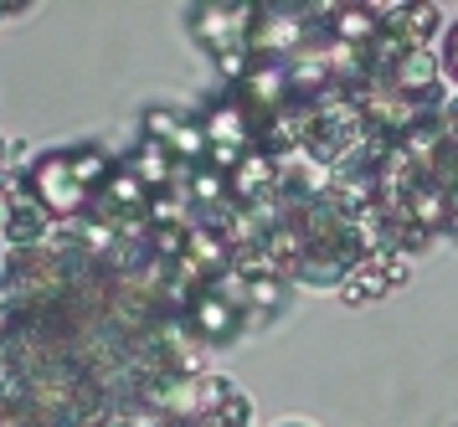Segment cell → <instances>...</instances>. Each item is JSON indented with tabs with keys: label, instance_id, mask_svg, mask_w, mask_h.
Wrapping results in <instances>:
<instances>
[{
	"label": "cell",
	"instance_id": "6da1fadb",
	"mask_svg": "<svg viewBox=\"0 0 458 427\" xmlns=\"http://www.w3.org/2000/svg\"><path fill=\"white\" fill-rule=\"evenodd\" d=\"M31 196H37V206H42L52 222H78V217H88V206H93V196L78 185L72 165H67V149H47V155H37Z\"/></svg>",
	"mask_w": 458,
	"mask_h": 427
},
{
	"label": "cell",
	"instance_id": "7a4b0ae2",
	"mask_svg": "<svg viewBox=\"0 0 458 427\" xmlns=\"http://www.w3.org/2000/svg\"><path fill=\"white\" fill-rule=\"evenodd\" d=\"M252 16H258V5H227V0H211V5L186 11V26H191V37H196V47H207L211 57H222V52L248 47Z\"/></svg>",
	"mask_w": 458,
	"mask_h": 427
},
{
	"label": "cell",
	"instance_id": "3957f363",
	"mask_svg": "<svg viewBox=\"0 0 458 427\" xmlns=\"http://www.w3.org/2000/svg\"><path fill=\"white\" fill-rule=\"evenodd\" d=\"M258 114H252L248 103L237 98V93H222V98L207 103V114H201V129H207L211 144H227V149H258Z\"/></svg>",
	"mask_w": 458,
	"mask_h": 427
},
{
	"label": "cell",
	"instance_id": "277c9868",
	"mask_svg": "<svg viewBox=\"0 0 458 427\" xmlns=\"http://www.w3.org/2000/svg\"><path fill=\"white\" fill-rule=\"evenodd\" d=\"M232 381H222V376H181L175 387H170V417H181V423H207V417H216V412L232 402Z\"/></svg>",
	"mask_w": 458,
	"mask_h": 427
},
{
	"label": "cell",
	"instance_id": "5b68a950",
	"mask_svg": "<svg viewBox=\"0 0 458 427\" xmlns=\"http://www.w3.org/2000/svg\"><path fill=\"white\" fill-rule=\"evenodd\" d=\"M181 320H186V329L196 335V340H207V346H227V340H237V329H242L248 314H242V309H232L227 299H216L211 288H201Z\"/></svg>",
	"mask_w": 458,
	"mask_h": 427
},
{
	"label": "cell",
	"instance_id": "8992f818",
	"mask_svg": "<svg viewBox=\"0 0 458 427\" xmlns=\"http://www.w3.org/2000/svg\"><path fill=\"white\" fill-rule=\"evenodd\" d=\"M149 201H155V191H149V185L140 181L124 160H119V170L108 175L104 196H98V211H104V217H114V222H124V217H145Z\"/></svg>",
	"mask_w": 458,
	"mask_h": 427
},
{
	"label": "cell",
	"instance_id": "52a82bcc",
	"mask_svg": "<svg viewBox=\"0 0 458 427\" xmlns=\"http://www.w3.org/2000/svg\"><path fill=\"white\" fill-rule=\"evenodd\" d=\"M454 211H458V196L443 181H422L412 196H407V217H412L428 237H443V232L454 226Z\"/></svg>",
	"mask_w": 458,
	"mask_h": 427
},
{
	"label": "cell",
	"instance_id": "ba28073f",
	"mask_svg": "<svg viewBox=\"0 0 458 427\" xmlns=\"http://www.w3.org/2000/svg\"><path fill=\"white\" fill-rule=\"evenodd\" d=\"M124 165L149 185V191H170L175 175H181V165H175V155H170V144H160V140H140L124 155Z\"/></svg>",
	"mask_w": 458,
	"mask_h": 427
},
{
	"label": "cell",
	"instance_id": "9c48e42d",
	"mask_svg": "<svg viewBox=\"0 0 458 427\" xmlns=\"http://www.w3.org/2000/svg\"><path fill=\"white\" fill-rule=\"evenodd\" d=\"M186 258L201 273H207V284L216 278V273H227L232 263H237V247L216 232V226H207V222H191V247H186Z\"/></svg>",
	"mask_w": 458,
	"mask_h": 427
},
{
	"label": "cell",
	"instance_id": "30bf717a",
	"mask_svg": "<svg viewBox=\"0 0 458 427\" xmlns=\"http://www.w3.org/2000/svg\"><path fill=\"white\" fill-rule=\"evenodd\" d=\"M325 37L345 41V47H371V41L381 37V21L371 16V5H330Z\"/></svg>",
	"mask_w": 458,
	"mask_h": 427
},
{
	"label": "cell",
	"instance_id": "8fae6325",
	"mask_svg": "<svg viewBox=\"0 0 458 427\" xmlns=\"http://www.w3.org/2000/svg\"><path fill=\"white\" fill-rule=\"evenodd\" d=\"M392 294V284H386V268H381V258H360V263L345 273V284H340V299L351 309L360 304H376V299H386Z\"/></svg>",
	"mask_w": 458,
	"mask_h": 427
},
{
	"label": "cell",
	"instance_id": "7c38bea8",
	"mask_svg": "<svg viewBox=\"0 0 458 427\" xmlns=\"http://www.w3.org/2000/svg\"><path fill=\"white\" fill-rule=\"evenodd\" d=\"M67 165H72V175H78V185H83L88 196H104L108 175L119 170V165H114V155H108V149H98V144H78V149H67Z\"/></svg>",
	"mask_w": 458,
	"mask_h": 427
},
{
	"label": "cell",
	"instance_id": "4fadbf2b",
	"mask_svg": "<svg viewBox=\"0 0 458 427\" xmlns=\"http://www.w3.org/2000/svg\"><path fill=\"white\" fill-rule=\"evenodd\" d=\"M396 31H402V41H407V47H433V37L443 31V11H437L433 0H412Z\"/></svg>",
	"mask_w": 458,
	"mask_h": 427
},
{
	"label": "cell",
	"instance_id": "5bb4252c",
	"mask_svg": "<svg viewBox=\"0 0 458 427\" xmlns=\"http://www.w3.org/2000/svg\"><path fill=\"white\" fill-rule=\"evenodd\" d=\"M289 309V278H248V320H268Z\"/></svg>",
	"mask_w": 458,
	"mask_h": 427
},
{
	"label": "cell",
	"instance_id": "9a60e30c",
	"mask_svg": "<svg viewBox=\"0 0 458 427\" xmlns=\"http://www.w3.org/2000/svg\"><path fill=\"white\" fill-rule=\"evenodd\" d=\"M170 155H175V165L181 170H191V165H207L211 155V140H207V129H201V119H181V129H175V140H170Z\"/></svg>",
	"mask_w": 458,
	"mask_h": 427
},
{
	"label": "cell",
	"instance_id": "2e32d148",
	"mask_svg": "<svg viewBox=\"0 0 458 427\" xmlns=\"http://www.w3.org/2000/svg\"><path fill=\"white\" fill-rule=\"evenodd\" d=\"M11 247H37L42 237H52V217H47L42 206H21L11 222H5V232H0Z\"/></svg>",
	"mask_w": 458,
	"mask_h": 427
},
{
	"label": "cell",
	"instance_id": "e0dca14e",
	"mask_svg": "<svg viewBox=\"0 0 458 427\" xmlns=\"http://www.w3.org/2000/svg\"><path fill=\"white\" fill-rule=\"evenodd\" d=\"M186 114H175V108H145V119H140V140H160L170 144L175 140V129H181Z\"/></svg>",
	"mask_w": 458,
	"mask_h": 427
},
{
	"label": "cell",
	"instance_id": "ac0fdd59",
	"mask_svg": "<svg viewBox=\"0 0 458 427\" xmlns=\"http://www.w3.org/2000/svg\"><path fill=\"white\" fill-rule=\"evenodd\" d=\"M211 62H216V73L237 88V82H248V73H252V62L258 57H252L248 47H237V52H222V57H211Z\"/></svg>",
	"mask_w": 458,
	"mask_h": 427
},
{
	"label": "cell",
	"instance_id": "d6986e66",
	"mask_svg": "<svg viewBox=\"0 0 458 427\" xmlns=\"http://www.w3.org/2000/svg\"><path fill=\"white\" fill-rule=\"evenodd\" d=\"M381 268H386V284L392 288H402L407 278H412V263H407L402 252H381Z\"/></svg>",
	"mask_w": 458,
	"mask_h": 427
},
{
	"label": "cell",
	"instance_id": "ffe728a7",
	"mask_svg": "<svg viewBox=\"0 0 458 427\" xmlns=\"http://www.w3.org/2000/svg\"><path fill=\"white\" fill-rule=\"evenodd\" d=\"M437 124H443V144H448V149L458 155V98L448 103L443 114H437Z\"/></svg>",
	"mask_w": 458,
	"mask_h": 427
},
{
	"label": "cell",
	"instance_id": "44dd1931",
	"mask_svg": "<svg viewBox=\"0 0 458 427\" xmlns=\"http://www.w3.org/2000/svg\"><path fill=\"white\" fill-rule=\"evenodd\" d=\"M443 67L454 73V82H458V26H448V47H443Z\"/></svg>",
	"mask_w": 458,
	"mask_h": 427
},
{
	"label": "cell",
	"instance_id": "7402d4cb",
	"mask_svg": "<svg viewBox=\"0 0 458 427\" xmlns=\"http://www.w3.org/2000/svg\"><path fill=\"white\" fill-rule=\"evenodd\" d=\"M448 191L458 196V155H454V175H448Z\"/></svg>",
	"mask_w": 458,
	"mask_h": 427
},
{
	"label": "cell",
	"instance_id": "603a6c76",
	"mask_svg": "<svg viewBox=\"0 0 458 427\" xmlns=\"http://www.w3.org/2000/svg\"><path fill=\"white\" fill-rule=\"evenodd\" d=\"M5 155H11V144L0 140V170H5Z\"/></svg>",
	"mask_w": 458,
	"mask_h": 427
},
{
	"label": "cell",
	"instance_id": "cb8c5ba5",
	"mask_svg": "<svg viewBox=\"0 0 458 427\" xmlns=\"http://www.w3.org/2000/svg\"><path fill=\"white\" fill-rule=\"evenodd\" d=\"M278 427H310V423H278Z\"/></svg>",
	"mask_w": 458,
	"mask_h": 427
},
{
	"label": "cell",
	"instance_id": "d4e9b609",
	"mask_svg": "<svg viewBox=\"0 0 458 427\" xmlns=\"http://www.w3.org/2000/svg\"><path fill=\"white\" fill-rule=\"evenodd\" d=\"M0 21H5V16H0Z\"/></svg>",
	"mask_w": 458,
	"mask_h": 427
}]
</instances>
